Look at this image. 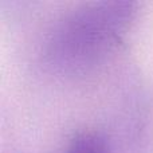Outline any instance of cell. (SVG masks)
<instances>
[{
  "instance_id": "1",
  "label": "cell",
  "mask_w": 153,
  "mask_h": 153,
  "mask_svg": "<svg viewBox=\"0 0 153 153\" xmlns=\"http://www.w3.org/2000/svg\"><path fill=\"white\" fill-rule=\"evenodd\" d=\"M138 15L132 0L83 3L65 13L50 39V56L69 73H85L103 63L124 45Z\"/></svg>"
},
{
  "instance_id": "2",
  "label": "cell",
  "mask_w": 153,
  "mask_h": 153,
  "mask_svg": "<svg viewBox=\"0 0 153 153\" xmlns=\"http://www.w3.org/2000/svg\"><path fill=\"white\" fill-rule=\"evenodd\" d=\"M66 153H113L111 144L98 130H83L70 141Z\"/></svg>"
}]
</instances>
